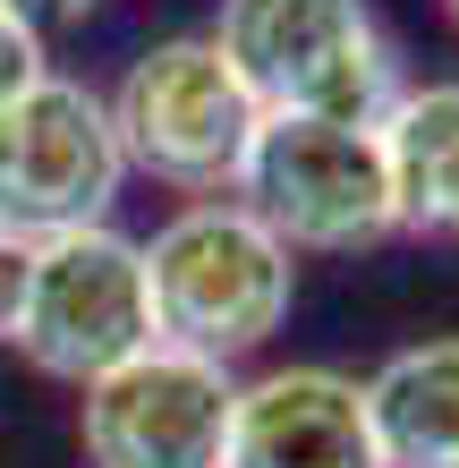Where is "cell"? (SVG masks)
I'll return each instance as SVG.
<instances>
[{"label":"cell","instance_id":"3","mask_svg":"<svg viewBox=\"0 0 459 468\" xmlns=\"http://www.w3.org/2000/svg\"><path fill=\"white\" fill-rule=\"evenodd\" d=\"M102 102H111L128 171L179 187V197H230L238 162H247L256 128H264L256 94L238 86V69L222 60L213 35H162V43H145Z\"/></svg>","mask_w":459,"mask_h":468},{"label":"cell","instance_id":"13","mask_svg":"<svg viewBox=\"0 0 459 468\" xmlns=\"http://www.w3.org/2000/svg\"><path fill=\"white\" fill-rule=\"evenodd\" d=\"M26 256H35V247L0 230V341H9V324H17V290H26Z\"/></svg>","mask_w":459,"mask_h":468},{"label":"cell","instance_id":"2","mask_svg":"<svg viewBox=\"0 0 459 468\" xmlns=\"http://www.w3.org/2000/svg\"><path fill=\"white\" fill-rule=\"evenodd\" d=\"M213 43L264 120L374 128L400 102V51L366 0H222Z\"/></svg>","mask_w":459,"mask_h":468},{"label":"cell","instance_id":"12","mask_svg":"<svg viewBox=\"0 0 459 468\" xmlns=\"http://www.w3.org/2000/svg\"><path fill=\"white\" fill-rule=\"evenodd\" d=\"M17 26H35V35H60V26H86L94 17V0H0Z\"/></svg>","mask_w":459,"mask_h":468},{"label":"cell","instance_id":"1","mask_svg":"<svg viewBox=\"0 0 459 468\" xmlns=\"http://www.w3.org/2000/svg\"><path fill=\"white\" fill-rule=\"evenodd\" d=\"M137 247H145V290H153V341L196 349L213 367H238V357H256L289 324L298 256L238 197L179 205Z\"/></svg>","mask_w":459,"mask_h":468},{"label":"cell","instance_id":"7","mask_svg":"<svg viewBox=\"0 0 459 468\" xmlns=\"http://www.w3.org/2000/svg\"><path fill=\"white\" fill-rule=\"evenodd\" d=\"M238 367L153 341L77 400V443L94 468H222Z\"/></svg>","mask_w":459,"mask_h":468},{"label":"cell","instance_id":"11","mask_svg":"<svg viewBox=\"0 0 459 468\" xmlns=\"http://www.w3.org/2000/svg\"><path fill=\"white\" fill-rule=\"evenodd\" d=\"M35 77H43V35L0 9V112H9V102L35 86Z\"/></svg>","mask_w":459,"mask_h":468},{"label":"cell","instance_id":"10","mask_svg":"<svg viewBox=\"0 0 459 468\" xmlns=\"http://www.w3.org/2000/svg\"><path fill=\"white\" fill-rule=\"evenodd\" d=\"M383 468H459V333L409 341L366 375Z\"/></svg>","mask_w":459,"mask_h":468},{"label":"cell","instance_id":"6","mask_svg":"<svg viewBox=\"0 0 459 468\" xmlns=\"http://www.w3.org/2000/svg\"><path fill=\"white\" fill-rule=\"evenodd\" d=\"M120 179H128V154L111 128V102L94 86L43 69L0 112V230L9 239L43 247V239L111 222Z\"/></svg>","mask_w":459,"mask_h":468},{"label":"cell","instance_id":"5","mask_svg":"<svg viewBox=\"0 0 459 468\" xmlns=\"http://www.w3.org/2000/svg\"><path fill=\"white\" fill-rule=\"evenodd\" d=\"M230 197L289 256H358L400 230L374 128H340V120H264Z\"/></svg>","mask_w":459,"mask_h":468},{"label":"cell","instance_id":"4","mask_svg":"<svg viewBox=\"0 0 459 468\" xmlns=\"http://www.w3.org/2000/svg\"><path fill=\"white\" fill-rule=\"evenodd\" d=\"M9 349L51 383H102L128 367L137 349H153V290H145V247L94 222L68 239H43L26 256V290H17V324Z\"/></svg>","mask_w":459,"mask_h":468},{"label":"cell","instance_id":"9","mask_svg":"<svg viewBox=\"0 0 459 468\" xmlns=\"http://www.w3.org/2000/svg\"><path fill=\"white\" fill-rule=\"evenodd\" d=\"M391 171V213L409 239H451L459 247V77L400 86V102L374 120Z\"/></svg>","mask_w":459,"mask_h":468},{"label":"cell","instance_id":"8","mask_svg":"<svg viewBox=\"0 0 459 468\" xmlns=\"http://www.w3.org/2000/svg\"><path fill=\"white\" fill-rule=\"evenodd\" d=\"M222 468H383L366 383L340 367H273L238 383Z\"/></svg>","mask_w":459,"mask_h":468},{"label":"cell","instance_id":"14","mask_svg":"<svg viewBox=\"0 0 459 468\" xmlns=\"http://www.w3.org/2000/svg\"><path fill=\"white\" fill-rule=\"evenodd\" d=\"M443 17H451V26H459V0H443Z\"/></svg>","mask_w":459,"mask_h":468}]
</instances>
